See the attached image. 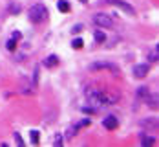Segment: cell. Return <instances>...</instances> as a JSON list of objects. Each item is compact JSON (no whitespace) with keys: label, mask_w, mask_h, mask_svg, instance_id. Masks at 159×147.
Instances as JSON below:
<instances>
[{"label":"cell","mask_w":159,"mask_h":147,"mask_svg":"<svg viewBox=\"0 0 159 147\" xmlns=\"http://www.w3.org/2000/svg\"><path fill=\"white\" fill-rule=\"evenodd\" d=\"M15 142L18 147H24V140H22V136L18 134V132H15Z\"/></svg>","instance_id":"obj_20"},{"label":"cell","mask_w":159,"mask_h":147,"mask_svg":"<svg viewBox=\"0 0 159 147\" xmlns=\"http://www.w3.org/2000/svg\"><path fill=\"white\" fill-rule=\"evenodd\" d=\"M157 59H159V46H154V48H152V51H150L148 61H152V63H154V61H157Z\"/></svg>","instance_id":"obj_11"},{"label":"cell","mask_w":159,"mask_h":147,"mask_svg":"<svg viewBox=\"0 0 159 147\" xmlns=\"http://www.w3.org/2000/svg\"><path fill=\"white\" fill-rule=\"evenodd\" d=\"M80 2H88V0H80Z\"/></svg>","instance_id":"obj_25"},{"label":"cell","mask_w":159,"mask_h":147,"mask_svg":"<svg viewBox=\"0 0 159 147\" xmlns=\"http://www.w3.org/2000/svg\"><path fill=\"white\" fill-rule=\"evenodd\" d=\"M90 68L92 70H110L111 74H119V68L115 65H111V63H93Z\"/></svg>","instance_id":"obj_6"},{"label":"cell","mask_w":159,"mask_h":147,"mask_svg":"<svg viewBox=\"0 0 159 147\" xmlns=\"http://www.w3.org/2000/svg\"><path fill=\"white\" fill-rule=\"evenodd\" d=\"M13 39H15V41H18V39H20V32H15V33H13Z\"/></svg>","instance_id":"obj_24"},{"label":"cell","mask_w":159,"mask_h":147,"mask_svg":"<svg viewBox=\"0 0 159 147\" xmlns=\"http://www.w3.org/2000/svg\"><path fill=\"white\" fill-rule=\"evenodd\" d=\"M28 17H30V20H31V22H35V24L44 22V20L48 18V9H46L42 4H35V6H31V7H30Z\"/></svg>","instance_id":"obj_1"},{"label":"cell","mask_w":159,"mask_h":147,"mask_svg":"<svg viewBox=\"0 0 159 147\" xmlns=\"http://www.w3.org/2000/svg\"><path fill=\"white\" fill-rule=\"evenodd\" d=\"M80 30H82V26H80V24H77V26H75V28L71 30V33H79Z\"/></svg>","instance_id":"obj_22"},{"label":"cell","mask_w":159,"mask_h":147,"mask_svg":"<svg viewBox=\"0 0 159 147\" xmlns=\"http://www.w3.org/2000/svg\"><path fill=\"white\" fill-rule=\"evenodd\" d=\"M86 99L90 101V105L93 107H104V99H102V90H95V88H90L86 90Z\"/></svg>","instance_id":"obj_2"},{"label":"cell","mask_w":159,"mask_h":147,"mask_svg":"<svg viewBox=\"0 0 159 147\" xmlns=\"http://www.w3.org/2000/svg\"><path fill=\"white\" fill-rule=\"evenodd\" d=\"M102 125H104L108 131H115V129L119 127V121H117L115 116H106V118L102 120Z\"/></svg>","instance_id":"obj_7"},{"label":"cell","mask_w":159,"mask_h":147,"mask_svg":"<svg viewBox=\"0 0 159 147\" xmlns=\"http://www.w3.org/2000/svg\"><path fill=\"white\" fill-rule=\"evenodd\" d=\"M82 112H86V114H93L95 109H82Z\"/></svg>","instance_id":"obj_23"},{"label":"cell","mask_w":159,"mask_h":147,"mask_svg":"<svg viewBox=\"0 0 159 147\" xmlns=\"http://www.w3.org/2000/svg\"><path fill=\"white\" fill-rule=\"evenodd\" d=\"M93 39H95V42H104V39H106V35H104V32H101V30H97V32L93 33Z\"/></svg>","instance_id":"obj_13"},{"label":"cell","mask_w":159,"mask_h":147,"mask_svg":"<svg viewBox=\"0 0 159 147\" xmlns=\"http://www.w3.org/2000/svg\"><path fill=\"white\" fill-rule=\"evenodd\" d=\"M30 134H31V144L37 145V144H39V131H31Z\"/></svg>","instance_id":"obj_19"},{"label":"cell","mask_w":159,"mask_h":147,"mask_svg":"<svg viewBox=\"0 0 159 147\" xmlns=\"http://www.w3.org/2000/svg\"><path fill=\"white\" fill-rule=\"evenodd\" d=\"M71 46H73L75 50H80L82 46H84V41H82V39H73V42H71Z\"/></svg>","instance_id":"obj_17"},{"label":"cell","mask_w":159,"mask_h":147,"mask_svg":"<svg viewBox=\"0 0 159 147\" xmlns=\"http://www.w3.org/2000/svg\"><path fill=\"white\" fill-rule=\"evenodd\" d=\"M53 145H55V147H61V145H62V136H61V134H55V140H53Z\"/></svg>","instance_id":"obj_18"},{"label":"cell","mask_w":159,"mask_h":147,"mask_svg":"<svg viewBox=\"0 0 159 147\" xmlns=\"http://www.w3.org/2000/svg\"><path fill=\"white\" fill-rule=\"evenodd\" d=\"M59 65V57L57 55H49L48 59L44 61V66H48V68H53V66Z\"/></svg>","instance_id":"obj_9"},{"label":"cell","mask_w":159,"mask_h":147,"mask_svg":"<svg viewBox=\"0 0 159 147\" xmlns=\"http://www.w3.org/2000/svg\"><path fill=\"white\" fill-rule=\"evenodd\" d=\"M148 70H150L148 65H135L134 66V76H135V77H144V76L148 74Z\"/></svg>","instance_id":"obj_8"},{"label":"cell","mask_w":159,"mask_h":147,"mask_svg":"<svg viewBox=\"0 0 159 147\" xmlns=\"http://www.w3.org/2000/svg\"><path fill=\"white\" fill-rule=\"evenodd\" d=\"M6 48L9 50V51H15V48H16V41L13 39V37H11L7 42H6Z\"/></svg>","instance_id":"obj_16"},{"label":"cell","mask_w":159,"mask_h":147,"mask_svg":"<svg viewBox=\"0 0 159 147\" xmlns=\"http://www.w3.org/2000/svg\"><path fill=\"white\" fill-rule=\"evenodd\" d=\"M59 11H61V13H68V11H70V2L61 0V2H59Z\"/></svg>","instance_id":"obj_12"},{"label":"cell","mask_w":159,"mask_h":147,"mask_svg":"<svg viewBox=\"0 0 159 147\" xmlns=\"http://www.w3.org/2000/svg\"><path fill=\"white\" fill-rule=\"evenodd\" d=\"M93 24L99 28H111L113 26V18L106 13H95L93 15Z\"/></svg>","instance_id":"obj_3"},{"label":"cell","mask_w":159,"mask_h":147,"mask_svg":"<svg viewBox=\"0 0 159 147\" xmlns=\"http://www.w3.org/2000/svg\"><path fill=\"white\" fill-rule=\"evenodd\" d=\"M141 144H143V145H154V144H156V138L146 136V134H141Z\"/></svg>","instance_id":"obj_10"},{"label":"cell","mask_w":159,"mask_h":147,"mask_svg":"<svg viewBox=\"0 0 159 147\" xmlns=\"http://www.w3.org/2000/svg\"><path fill=\"white\" fill-rule=\"evenodd\" d=\"M106 4H111V6H117L119 9H123L125 13H128L130 17H135V9L128 4V2H125V0H104Z\"/></svg>","instance_id":"obj_4"},{"label":"cell","mask_w":159,"mask_h":147,"mask_svg":"<svg viewBox=\"0 0 159 147\" xmlns=\"http://www.w3.org/2000/svg\"><path fill=\"white\" fill-rule=\"evenodd\" d=\"M9 11H11V13H18V11H20V7H18V6H13V7H11V6H9Z\"/></svg>","instance_id":"obj_21"},{"label":"cell","mask_w":159,"mask_h":147,"mask_svg":"<svg viewBox=\"0 0 159 147\" xmlns=\"http://www.w3.org/2000/svg\"><path fill=\"white\" fill-rule=\"evenodd\" d=\"M148 99V107H152V109H156L157 107V103H159V98L154 94V96H150V98H146Z\"/></svg>","instance_id":"obj_14"},{"label":"cell","mask_w":159,"mask_h":147,"mask_svg":"<svg viewBox=\"0 0 159 147\" xmlns=\"http://www.w3.org/2000/svg\"><path fill=\"white\" fill-rule=\"evenodd\" d=\"M137 96H139V98H148V88H146V86H139V88H137Z\"/></svg>","instance_id":"obj_15"},{"label":"cell","mask_w":159,"mask_h":147,"mask_svg":"<svg viewBox=\"0 0 159 147\" xmlns=\"http://www.w3.org/2000/svg\"><path fill=\"white\" fill-rule=\"evenodd\" d=\"M88 125H90V120H86V118H84V120H80L79 123H73L71 127H68V131H66V136H68V138H71V136H75V134L79 132L80 127H88Z\"/></svg>","instance_id":"obj_5"}]
</instances>
